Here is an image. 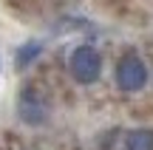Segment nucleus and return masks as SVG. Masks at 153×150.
I'll return each instance as SVG.
<instances>
[{
  "label": "nucleus",
  "mask_w": 153,
  "mask_h": 150,
  "mask_svg": "<svg viewBox=\"0 0 153 150\" xmlns=\"http://www.w3.org/2000/svg\"><path fill=\"white\" fill-rule=\"evenodd\" d=\"M148 77H150V71H148V65H145V60L139 54H125L116 62V85L125 94L142 91L148 85Z\"/></svg>",
  "instance_id": "obj_2"
},
{
  "label": "nucleus",
  "mask_w": 153,
  "mask_h": 150,
  "mask_svg": "<svg viewBox=\"0 0 153 150\" xmlns=\"http://www.w3.org/2000/svg\"><path fill=\"white\" fill-rule=\"evenodd\" d=\"M40 51H43V43H26L20 51H17V65H20V68H28L40 57Z\"/></svg>",
  "instance_id": "obj_5"
},
{
  "label": "nucleus",
  "mask_w": 153,
  "mask_h": 150,
  "mask_svg": "<svg viewBox=\"0 0 153 150\" xmlns=\"http://www.w3.org/2000/svg\"><path fill=\"white\" fill-rule=\"evenodd\" d=\"M68 71L79 85H91L102 74V57L94 45H76L68 57Z\"/></svg>",
  "instance_id": "obj_1"
},
{
  "label": "nucleus",
  "mask_w": 153,
  "mask_h": 150,
  "mask_svg": "<svg viewBox=\"0 0 153 150\" xmlns=\"http://www.w3.org/2000/svg\"><path fill=\"white\" fill-rule=\"evenodd\" d=\"M125 150H153V130L139 128L125 136Z\"/></svg>",
  "instance_id": "obj_4"
},
{
  "label": "nucleus",
  "mask_w": 153,
  "mask_h": 150,
  "mask_svg": "<svg viewBox=\"0 0 153 150\" xmlns=\"http://www.w3.org/2000/svg\"><path fill=\"white\" fill-rule=\"evenodd\" d=\"M17 113H20V119L26 125H43L45 119H48V105H45L43 94H40L37 88H31V85H26V88L20 91V96H17Z\"/></svg>",
  "instance_id": "obj_3"
}]
</instances>
